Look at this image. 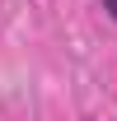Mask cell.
Segmentation results:
<instances>
[{"mask_svg":"<svg viewBox=\"0 0 117 121\" xmlns=\"http://www.w3.org/2000/svg\"><path fill=\"white\" fill-rule=\"evenodd\" d=\"M103 9H108V14H112V19H117V0H103Z\"/></svg>","mask_w":117,"mask_h":121,"instance_id":"cell-1","label":"cell"}]
</instances>
